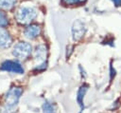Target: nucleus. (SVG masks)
I'll list each match as a JSON object with an SVG mask.
<instances>
[{
  "label": "nucleus",
  "mask_w": 121,
  "mask_h": 113,
  "mask_svg": "<svg viewBox=\"0 0 121 113\" xmlns=\"http://www.w3.org/2000/svg\"><path fill=\"white\" fill-rule=\"evenodd\" d=\"M37 17V10L33 7H20L16 13V21L22 25L30 24Z\"/></svg>",
  "instance_id": "f257e3e1"
},
{
  "label": "nucleus",
  "mask_w": 121,
  "mask_h": 113,
  "mask_svg": "<svg viewBox=\"0 0 121 113\" xmlns=\"http://www.w3.org/2000/svg\"><path fill=\"white\" fill-rule=\"evenodd\" d=\"M31 50H32V48H31L30 44H28L26 42H19L14 46L12 54L17 59L25 60L30 55Z\"/></svg>",
  "instance_id": "f03ea898"
},
{
  "label": "nucleus",
  "mask_w": 121,
  "mask_h": 113,
  "mask_svg": "<svg viewBox=\"0 0 121 113\" xmlns=\"http://www.w3.org/2000/svg\"><path fill=\"white\" fill-rule=\"evenodd\" d=\"M23 90L20 87H16V86H12L9 89V91L7 92L6 96H5V104L8 106H15V104H17L20 96L22 94Z\"/></svg>",
  "instance_id": "7ed1b4c3"
},
{
  "label": "nucleus",
  "mask_w": 121,
  "mask_h": 113,
  "mask_svg": "<svg viewBox=\"0 0 121 113\" xmlns=\"http://www.w3.org/2000/svg\"><path fill=\"white\" fill-rule=\"evenodd\" d=\"M86 32V26L80 20H76L72 27V35L74 41H79Z\"/></svg>",
  "instance_id": "20e7f679"
},
{
  "label": "nucleus",
  "mask_w": 121,
  "mask_h": 113,
  "mask_svg": "<svg viewBox=\"0 0 121 113\" xmlns=\"http://www.w3.org/2000/svg\"><path fill=\"white\" fill-rule=\"evenodd\" d=\"M0 69L3 71H8V72H13V73H19L22 74L24 73V68L22 67V66L14 61H5L1 66Z\"/></svg>",
  "instance_id": "39448f33"
},
{
  "label": "nucleus",
  "mask_w": 121,
  "mask_h": 113,
  "mask_svg": "<svg viewBox=\"0 0 121 113\" xmlns=\"http://www.w3.org/2000/svg\"><path fill=\"white\" fill-rule=\"evenodd\" d=\"M33 56L36 62H38L39 64H43L45 62L46 56H47V48L44 45H38L36 46L34 52H33Z\"/></svg>",
  "instance_id": "423d86ee"
},
{
  "label": "nucleus",
  "mask_w": 121,
  "mask_h": 113,
  "mask_svg": "<svg viewBox=\"0 0 121 113\" xmlns=\"http://www.w3.org/2000/svg\"><path fill=\"white\" fill-rule=\"evenodd\" d=\"M11 43H12V39L9 34V32L4 28H0V47L8 48L11 46Z\"/></svg>",
  "instance_id": "0eeeda50"
},
{
  "label": "nucleus",
  "mask_w": 121,
  "mask_h": 113,
  "mask_svg": "<svg viewBox=\"0 0 121 113\" xmlns=\"http://www.w3.org/2000/svg\"><path fill=\"white\" fill-rule=\"evenodd\" d=\"M25 36L28 39H35L41 34V27L39 25H30L25 29Z\"/></svg>",
  "instance_id": "6e6552de"
},
{
  "label": "nucleus",
  "mask_w": 121,
  "mask_h": 113,
  "mask_svg": "<svg viewBox=\"0 0 121 113\" xmlns=\"http://www.w3.org/2000/svg\"><path fill=\"white\" fill-rule=\"evenodd\" d=\"M16 4V0H0V9L5 10L11 9Z\"/></svg>",
  "instance_id": "1a4fd4ad"
},
{
  "label": "nucleus",
  "mask_w": 121,
  "mask_h": 113,
  "mask_svg": "<svg viewBox=\"0 0 121 113\" xmlns=\"http://www.w3.org/2000/svg\"><path fill=\"white\" fill-rule=\"evenodd\" d=\"M43 113H56V106L52 103L45 102L43 104Z\"/></svg>",
  "instance_id": "9d476101"
},
{
  "label": "nucleus",
  "mask_w": 121,
  "mask_h": 113,
  "mask_svg": "<svg viewBox=\"0 0 121 113\" xmlns=\"http://www.w3.org/2000/svg\"><path fill=\"white\" fill-rule=\"evenodd\" d=\"M86 90H87V86L84 85V86H81L80 87V89L78 90V104L81 106H82V99H83V97L85 95Z\"/></svg>",
  "instance_id": "9b49d317"
},
{
  "label": "nucleus",
  "mask_w": 121,
  "mask_h": 113,
  "mask_svg": "<svg viewBox=\"0 0 121 113\" xmlns=\"http://www.w3.org/2000/svg\"><path fill=\"white\" fill-rule=\"evenodd\" d=\"M9 24V20L6 16V14L2 11H0V28H4L6 26H8Z\"/></svg>",
  "instance_id": "f8f14e48"
},
{
  "label": "nucleus",
  "mask_w": 121,
  "mask_h": 113,
  "mask_svg": "<svg viewBox=\"0 0 121 113\" xmlns=\"http://www.w3.org/2000/svg\"><path fill=\"white\" fill-rule=\"evenodd\" d=\"M65 5H79L84 3L86 0H61Z\"/></svg>",
  "instance_id": "ddd939ff"
},
{
  "label": "nucleus",
  "mask_w": 121,
  "mask_h": 113,
  "mask_svg": "<svg viewBox=\"0 0 121 113\" xmlns=\"http://www.w3.org/2000/svg\"><path fill=\"white\" fill-rule=\"evenodd\" d=\"M0 113H15L14 106H8V105H6V106L1 108Z\"/></svg>",
  "instance_id": "4468645a"
},
{
  "label": "nucleus",
  "mask_w": 121,
  "mask_h": 113,
  "mask_svg": "<svg viewBox=\"0 0 121 113\" xmlns=\"http://www.w3.org/2000/svg\"><path fill=\"white\" fill-rule=\"evenodd\" d=\"M115 6H120L121 5V0H112Z\"/></svg>",
  "instance_id": "2eb2a0df"
}]
</instances>
